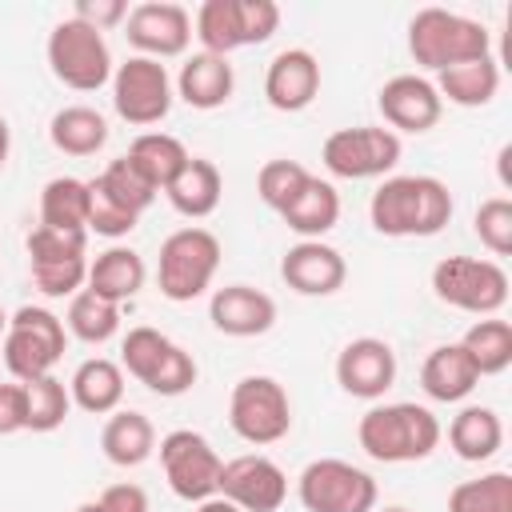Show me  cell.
Instances as JSON below:
<instances>
[{"instance_id": "cell-1", "label": "cell", "mask_w": 512, "mask_h": 512, "mask_svg": "<svg viewBox=\"0 0 512 512\" xmlns=\"http://www.w3.org/2000/svg\"><path fill=\"white\" fill-rule=\"evenodd\" d=\"M452 192L436 176H388L372 200L368 220L380 236L408 240V236H436L452 220Z\"/></svg>"}, {"instance_id": "cell-2", "label": "cell", "mask_w": 512, "mask_h": 512, "mask_svg": "<svg viewBox=\"0 0 512 512\" xmlns=\"http://www.w3.org/2000/svg\"><path fill=\"white\" fill-rule=\"evenodd\" d=\"M356 440L380 464H416L436 452L440 420L432 416V408L412 400L372 404L356 424Z\"/></svg>"}, {"instance_id": "cell-3", "label": "cell", "mask_w": 512, "mask_h": 512, "mask_svg": "<svg viewBox=\"0 0 512 512\" xmlns=\"http://www.w3.org/2000/svg\"><path fill=\"white\" fill-rule=\"evenodd\" d=\"M408 52L420 68L444 72L452 64L492 56V36L472 16H460L448 8H420L408 20Z\"/></svg>"}, {"instance_id": "cell-4", "label": "cell", "mask_w": 512, "mask_h": 512, "mask_svg": "<svg viewBox=\"0 0 512 512\" xmlns=\"http://www.w3.org/2000/svg\"><path fill=\"white\" fill-rule=\"evenodd\" d=\"M216 268H220V240L200 224L176 228L172 236H164L156 260L160 296L172 304H188L212 288Z\"/></svg>"}, {"instance_id": "cell-5", "label": "cell", "mask_w": 512, "mask_h": 512, "mask_svg": "<svg viewBox=\"0 0 512 512\" xmlns=\"http://www.w3.org/2000/svg\"><path fill=\"white\" fill-rule=\"evenodd\" d=\"M64 344H68L64 320L40 304H24L8 316V328L0 340V360L12 372V380L28 384L56 368V360L64 356Z\"/></svg>"}, {"instance_id": "cell-6", "label": "cell", "mask_w": 512, "mask_h": 512, "mask_svg": "<svg viewBox=\"0 0 512 512\" xmlns=\"http://www.w3.org/2000/svg\"><path fill=\"white\" fill-rule=\"evenodd\" d=\"M44 56H48L52 76L72 92H96L112 84V52H108L104 32L76 16H64L48 32Z\"/></svg>"}, {"instance_id": "cell-7", "label": "cell", "mask_w": 512, "mask_h": 512, "mask_svg": "<svg viewBox=\"0 0 512 512\" xmlns=\"http://www.w3.org/2000/svg\"><path fill=\"white\" fill-rule=\"evenodd\" d=\"M432 292L456 312L496 316L508 304V272L484 256H444L432 268Z\"/></svg>"}, {"instance_id": "cell-8", "label": "cell", "mask_w": 512, "mask_h": 512, "mask_svg": "<svg viewBox=\"0 0 512 512\" xmlns=\"http://www.w3.org/2000/svg\"><path fill=\"white\" fill-rule=\"evenodd\" d=\"M228 424L244 444H276L292 428V400L272 376H244L228 396Z\"/></svg>"}, {"instance_id": "cell-9", "label": "cell", "mask_w": 512, "mask_h": 512, "mask_svg": "<svg viewBox=\"0 0 512 512\" xmlns=\"http://www.w3.org/2000/svg\"><path fill=\"white\" fill-rule=\"evenodd\" d=\"M296 496L304 512H376V480L336 456L304 464L296 476Z\"/></svg>"}, {"instance_id": "cell-10", "label": "cell", "mask_w": 512, "mask_h": 512, "mask_svg": "<svg viewBox=\"0 0 512 512\" xmlns=\"http://www.w3.org/2000/svg\"><path fill=\"white\" fill-rule=\"evenodd\" d=\"M28 264H32V284L60 300V296H76L80 284L88 280V236L84 232H56L36 224L28 232Z\"/></svg>"}, {"instance_id": "cell-11", "label": "cell", "mask_w": 512, "mask_h": 512, "mask_svg": "<svg viewBox=\"0 0 512 512\" xmlns=\"http://www.w3.org/2000/svg\"><path fill=\"white\" fill-rule=\"evenodd\" d=\"M160 468H164V480L168 488L188 500V504H200L208 496H216L220 488V452L208 444V436L192 432V428H172L168 436H160Z\"/></svg>"}, {"instance_id": "cell-12", "label": "cell", "mask_w": 512, "mask_h": 512, "mask_svg": "<svg viewBox=\"0 0 512 512\" xmlns=\"http://www.w3.org/2000/svg\"><path fill=\"white\" fill-rule=\"evenodd\" d=\"M172 96H176V88L160 60L128 56L124 64L112 68V108L120 120H128L136 128L160 124L172 112Z\"/></svg>"}, {"instance_id": "cell-13", "label": "cell", "mask_w": 512, "mask_h": 512, "mask_svg": "<svg viewBox=\"0 0 512 512\" xmlns=\"http://www.w3.org/2000/svg\"><path fill=\"white\" fill-rule=\"evenodd\" d=\"M400 152L404 148L396 132L360 124V128H336L324 140L320 160L340 180H372V176H388L400 164Z\"/></svg>"}, {"instance_id": "cell-14", "label": "cell", "mask_w": 512, "mask_h": 512, "mask_svg": "<svg viewBox=\"0 0 512 512\" xmlns=\"http://www.w3.org/2000/svg\"><path fill=\"white\" fill-rule=\"evenodd\" d=\"M124 36L136 48V56H148V60L184 56L188 40H192V16H188V8H180L172 0H144V4L128 8Z\"/></svg>"}, {"instance_id": "cell-15", "label": "cell", "mask_w": 512, "mask_h": 512, "mask_svg": "<svg viewBox=\"0 0 512 512\" xmlns=\"http://www.w3.org/2000/svg\"><path fill=\"white\" fill-rule=\"evenodd\" d=\"M216 496L232 500L240 512H276L288 500V476L276 460L244 452L236 460H224Z\"/></svg>"}, {"instance_id": "cell-16", "label": "cell", "mask_w": 512, "mask_h": 512, "mask_svg": "<svg viewBox=\"0 0 512 512\" xmlns=\"http://www.w3.org/2000/svg\"><path fill=\"white\" fill-rule=\"evenodd\" d=\"M336 384L356 400H380L396 384V352L380 336H356L336 356Z\"/></svg>"}, {"instance_id": "cell-17", "label": "cell", "mask_w": 512, "mask_h": 512, "mask_svg": "<svg viewBox=\"0 0 512 512\" xmlns=\"http://www.w3.org/2000/svg\"><path fill=\"white\" fill-rule=\"evenodd\" d=\"M376 108H380L388 132H416L420 136V132L436 128V120L444 112V100H440V92L428 76L400 72L380 88Z\"/></svg>"}, {"instance_id": "cell-18", "label": "cell", "mask_w": 512, "mask_h": 512, "mask_svg": "<svg viewBox=\"0 0 512 512\" xmlns=\"http://www.w3.org/2000/svg\"><path fill=\"white\" fill-rule=\"evenodd\" d=\"M280 280L300 296H332L344 288L348 264L324 240H296L280 260Z\"/></svg>"}, {"instance_id": "cell-19", "label": "cell", "mask_w": 512, "mask_h": 512, "mask_svg": "<svg viewBox=\"0 0 512 512\" xmlns=\"http://www.w3.org/2000/svg\"><path fill=\"white\" fill-rule=\"evenodd\" d=\"M208 320L216 332L236 336V340L264 336L276 324V300L252 284H224L208 300Z\"/></svg>"}, {"instance_id": "cell-20", "label": "cell", "mask_w": 512, "mask_h": 512, "mask_svg": "<svg viewBox=\"0 0 512 512\" xmlns=\"http://www.w3.org/2000/svg\"><path fill=\"white\" fill-rule=\"evenodd\" d=\"M320 96V60L308 48H284L264 72V100L276 112H304Z\"/></svg>"}, {"instance_id": "cell-21", "label": "cell", "mask_w": 512, "mask_h": 512, "mask_svg": "<svg viewBox=\"0 0 512 512\" xmlns=\"http://www.w3.org/2000/svg\"><path fill=\"white\" fill-rule=\"evenodd\" d=\"M176 96L196 108V112H212L220 104L232 100V88H236V72L228 64V56H212V52H196L180 64V76H176Z\"/></svg>"}, {"instance_id": "cell-22", "label": "cell", "mask_w": 512, "mask_h": 512, "mask_svg": "<svg viewBox=\"0 0 512 512\" xmlns=\"http://www.w3.org/2000/svg\"><path fill=\"white\" fill-rule=\"evenodd\" d=\"M480 384V372L472 368L468 352L460 344H440L420 364V388L440 404H460Z\"/></svg>"}, {"instance_id": "cell-23", "label": "cell", "mask_w": 512, "mask_h": 512, "mask_svg": "<svg viewBox=\"0 0 512 512\" xmlns=\"http://www.w3.org/2000/svg\"><path fill=\"white\" fill-rule=\"evenodd\" d=\"M148 280V268H144V256L136 248H124V244H112L104 248L92 264H88V292L112 300V304H124L132 300Z\"/></svg>"}, {"instance_id": "cell-24", "label": "cell", "mask_w": 512, "mask_h": 512, "mask_svg": "<svg viewBox=\"0 0 512 512\" xmlns=\"http://www.w3.org/2000/svg\"><path fill=\"white\" fill-rule=\"evenodd\" d=\"M220 192H224V180H220V168L204 156H188V164L176 172V180L164 188L168 204L188 216V220H204L220 208Z\"/></svg>"}, {"instance_id": "cell-25", "label": "cell", "mask_w": 512, "mask_h": 512, "mask_svg": "<svg viewBox=\"0 0 512 512\" xmlns=\"http://www.w3.org/2000/svg\"><path fill=\"white\" fill-rule=\"evenodd\" d=\"M68 396H72V404H76L80 412H88V416H108V412H116L120 400H124V368H120L116 360H108V356H92V360H84V364L72 372Z\"/></svg>"}, {"instance_id": "cell-26", "label": "cell", "mask_w": 512, "mask_h": 512, "mask_svg": "<svg viewBox=\"0 0 512 512\" xmlns=\"http://www.w3.org/2000/svg\"><path fill=\"white\" fill-rule=\"evenodd\" d=\"M448 444H452V452H456L460 460L484 464V460H492V456L500 452V444H504V424H500V416H496L488 404H464V408L452 416V424H448Z\"/></svg>"}, {"instance_id": "cell-27", "label": "cell", "mask_w": 512, "mask_h": 512, "mask_svg": "<svg viewBox=\"0 0 512 512\" xmlns=\"http://www.w3.org/2000/svg\"><path fill=\"white\" fill-rule=\"evenodd\" d=\"M100 448L116 468H136L156 452V428L136 408H116L100 432Z\"/></svg>"}, {"instance_id": "cell-28", "label": "cell", "mask_w": 512, "mask_h": 512, "mask_svg": "<svg viewBox=\"0 0 512 512\" xmlns=\"http://www.w3.org/2000/svg\"><path fill=\"white\" fill-rule=\"evenodd\" d=\"M436 92H440V100H448L456 108H484L500 92V68L492 56L452 64V68L436 72Z\"/></svg>"}, {"instance_id": "cell-29", "label": "cell", "mask_w": 512, "mask_h": 512, "mask_svg": "<svg viewBox=\"0 0 512 512\" xmlns=\"http://www.w3.org/2000/svg\"><path fill=\"white\" fill-rule=\"evenodd\" d=\"M280 216H284V224H288L300 240H320V236L332 232L336 220H340V192L332 188V180L312 176V180L300 188V196H296Z\"/></svg>"}, {"instance_id": "cell-30", "label": "cell", "mask_w": 512, "mask_h": 512, "mask_svg": "<svg viewBox=\"0 0 512 512\" xmlns=\"http://www.w3.org/2000/svg\"><path fill=\"white\" fill-rule=\"evenodd\" d=\"M48 140L64 156H96L108 144V120L88 104H68L52 116Z\"/></svg>"}, {"instance_id": "cell-31", "label": "cell", "mask_w": 512, "mask_h": 512, "mask_svg": "<svg viewBox=\"0 0 512 512\" xmlns=\"http://www.w3.org/2000/svg\"><path fill=\"white\" fill-rule=\"evenodd\" d=\"M124 160L160 192V188H168V184L176 180V172L188 164V148H184L176 136H168V132H140V136L128 144Z\"/></svg>"}, {"instance_id": "cell-32", "label": "cell", "mask_w": 512, "mask_h": 512, "mask_svg": "<svg viewBox=\"0 0 512 512\" xmlns=\"http://www.w3.org/2000/svg\"><path fill=\"white\" fill-rule=\"evenodd\" d=\"M40 224L56 228V232H84L88 236V180L52 176L40 188Z\"/></svg>"}, {"instance_id": "cell-33", "label": "cell", "mask_w": 512, "mask_h": 512, "mask_svg": "<svg viewBox=\"0 0 512 512\" xmlns=\"http://www.w3.org/2000/svg\"><path fill=\"white\" fill-rule=\"evenodd\" d=\"M456 344L468 352L480 376H500L512 364V324L500 316H480Z\"/></svg>"}, {"instance_id": "cell-34", "label": "cell", "mask_w": 512, "mask_h": 512, "mask_svg": "<svg viewBox=\"0 0 512 512\" xmlns=\"http://www.w3.org/2000/svg\"><path fill=\"white\" fill-rule=\"evenodd\" d=\"M64 328L84 340V344H108L116 332H120V304L80 288L72 300H68V316H64Z\"/></svg>"}, {"instance_id": "cell-35", "label": "cell", "mask_w": 512, "mask_h": 512, "mask_svg": "<svg viewBox=\"0 0 512 512\" xmlns=\"http://www.w3.org/2000/svg\"><path fill=\"white\" fill-rule=\"evenodd\" d=\"M192 36L204 44L200 52H212V56H228V52L244 48V40H240V12H236V0H204V4L196 8Z\"/></svg>"}, {"instance_id": "cell-36", "label": "cell", "mask_w": 512, "mask_h": 512, "mask_svg": "<svg viewBox=\"0 0 512 512\" xmlns=\"http://www.w3.org/2000/svg\"><path fill=\"white\" fill-rule=\"evenodd\" d=\"M24 408H28V428L24 432H56L68 420V412H72L68 384L56 380L52 372L28 380L24 384Z\"/></svg>"}, {"instance_id": "cell-37", "label": "cell", "mask_w": 512, "mask_h": 512, "mask_svg": "<svg viewBox=\"0 0 512 512\" xmlns=\"http://www.w3.org/2000/svg\"><path fill=\"white\" fill-rule=\"evenodd\" d=\"M448 512H512V472H484L448 492Z\"/></svg>"}, {"instance_id": "cell-38", "label": "cell", "mask_w": 512, "mask_h": 512, "mask_svg": "<svg viewBox=\"0 0 512 512\" xmlns=\"http://www.w3.org/2000/svg\"><path fill=\"white\" fill-rule=\"evenodd\" d=\"M112 204H120L124 212H132V216H140L144 208H152V200H156V188L120 156V160H112L96 180H92Z\"/></svg>"}, {"instance_id": "cell-39", "label": "cell", "mask_w": 512, "mask_h": 512, "mask_svg": "<svg viewBox=\"0 0 512 512\" xmlns=\"http://www.w3.org/2000/svg\"><path fill=\"white\" fill-rule=\"evenodd\" d=\"M172 344H176V340H168L160 328L136 324V328H128V336H124V344H120V368H124L128 376H136L140 384H148Z\"/></svg>"}, {"instance_id": "cell-40", "label": "cell", "mask_w": 512, "mask_h": 512, "mask_svg": "<svg viewBox=\"0 0 512 512\" xmlns=\"http://www.w3.org/2000/svg\"><path fill=\"white\" fill-rule=\"evenodd\" d=\"M312 180V172L300 164V160H268L260 172H256V196L272 208V212H284L296 196H300V188Z\"/></svg>"}, {"instance_id": "cell-41", "label": "cell", "mask_w": 512, "mask_h": 512, "mask_svg": "<svg viewBox=\"0 0 512 512\" xmlns=\"http://www.w3.org/2000/svg\"><path fill=\"white\" fill-rule=\"evenodd\" d=\"M480 244L492 252V256H512V200L508 196H492L476 208V220H472Z\"/></svg>"}, {"instance_id": "cell-42", "label": "cell", "mask_w": 512, "mask_h": 512, "mask_svg": "<svg viewBox=\"0 0 512 512\" xmlns=\"http://www.w3.org/2000/svg\"><path fill=\"white\" fill-rule=\"evenodd\" d=\"M192 384H196V360H192L188 348L172 344L168 356L160 360V368L152 372V380H148L144 388L156 392V396H184Z\"/></svg>"}, {"instance_id": "cell-43", "label": "cell", "mask_w": 512, "mask_h": 512, "mask_svg": "<svg viewBox=\"0 0 512 512\" xmlns=\"http://www.w3.org/2000/svg\"><path fill=\"white\" fill-rule=\"evenodd\" d=\"M136 220H140V216H132V212H124L120 204H112V200L88 180V232L108 236V240H120V236H128V232L136 228Z\"/></svg>"}, {"instance_id": "cell-44", "label": "cell", "mask_w": 512, "mask_h": 512, "mask_svg": "<svg viewBox=\"0 0 512 512\" xmlns=\"http://www.w3.org/2000/svg\"><path fill=\"white\" fill-rule=\"evenodd\" d=\"M236 12H240V40H244V48L272 40V32L280 28V8L272 0H236Z\"/></svg>"}, {"instance_id": "cell-45", "label": "cell", "mask_w": 512, "mask_h": 512, "mask_svg": "<svg viewBox=\"0 0 512 512\" xmlns=\"http://www.w3.org/2000/svg\"><path fill=\"white\" fill-rule=\"evenodd\" d=\"M72 16L104 32V28H116V24L128 20V4L124 0H76Z\"/></svg>"}, {"instance_id": "cell-46", "label": "cell", "mask_w": 512, "mask_h": 512, "mask_svg": "<svg viewBox=\"0 0 512 512\" xmlns=\"http://www.w3.org/2000/svg\"><path fill=\"white\" fill-rule=\"evenodd\" d=\"M28 428V408H24V384L8 380L0 384V436L24 432Z\"/></svg>"}, {"instance_id": "cell-47", "label": "cell", "mask_w": 512, "mask_h": 512, "mask_svg": "<svg viewBox=\"0 0 512 512\" xmlns=\"http://www.w3.org/2000/svg\"><path fill=\"white\" fill-rule=\"evenodd\" d=\"M104 512H148V492L140 484H108L96 500Z\"/></svg>"}, {"instance_id": "cell-48", "label": "cell", "mask_w": 512, "mask_h": 512, "mask_svg": "<svg viewBox=\"0 0 512 512\" xmlns=\"http://www.w3.org/2000/svg\"><path fill=\"white\" fill-rule=\"evenodd\" d=\"M196 512H240V508L232 500H224V496H208V500L196 504Z\"/></svg>"}, {"instance_id": "cell-49", "label": "cell", "mask_w": 512, "mask_h": 512, "mask_svg": "<svg viewBox=\"0 0 512 512\" xmlns=\"http://www.w3.org/2000/svg\"><path fill=\"white\" fill-rule=\"evenodd\" d=\"M8 152H12V128H8V120L0 116V168L8 164Z\"/></svg>"}, {"instance_id": "cell-50", "label": "cell", "mask_w": 512, "mask_h": 512, "mask_svg": "<svg viewBox=\"0 0 512 512\" xmlns=\"http://www.w3.org/2000/svg\"><path fill=\"white\" fill-rule=\"evenodd\" d=\"M76 512H104V508H100V504H96V500H88V504H80V508H76Z\"/></svg>"}, {"instance_id": "cell-51", "label": "cell", "mask_w": 512, "mask_h": 512, "mask_svg": "<svg viewBox=\"0 0 512 512\" xmlns=\"http://www.w3.org/2000/svg\"><path fill=\"white\" fill-rule=\"evenodd\" d=\"M4 328H8V312L0 308V340H4Z\"/></svg>"}, {"instance_id": "cell-52", "label": "cell", "mask_w": 512, "mask_h": 512, "mask_svg": "<svg viewBox=\"0 0 512 512\" xmlns=\"http://www.w3.org/2000/svg\"><path fill=\"white\" fill-rule=\"evenodd\" d=\"M380 512H408V508H400V504H388V508H380Z\"/></svg>"}]
</instances>
